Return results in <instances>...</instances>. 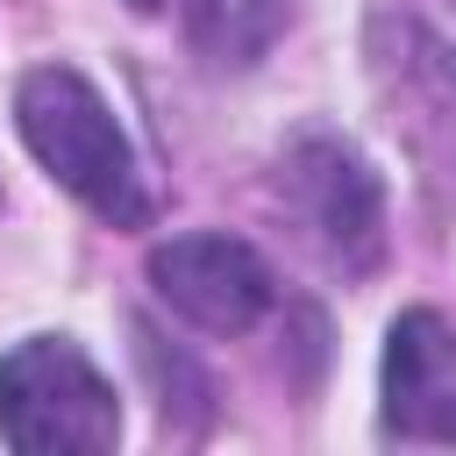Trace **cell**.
<instances>
[{
	"instance_id": "obj_1",
	"label": "cell",
	"mask_w": 456,
	"mask_h": 456,
	"mask_svg": "<svg viewBox=\"0 0 456 456\" xmlns=\"http://www.w3.org/2000/svg\"><path fill=\"white\" fill-rule=\"evenodd\" d=\"M14 121H21V142L36 150V164L71 200H86L100 221H114V228H142L150 221L142 164H135L114 107L93 93L86 71H71V64L28 71L14 86Z\"/></svg>"
},
{
	"instance_id": "obj_2",
	"label": "cell",
	"mask_w": 456,
	"mask_h": 456,
	"mask_svg": "<svg viewBox=\"0 0 456 456\" xmlns=\"http://www.w3.org/2000/svg\"><path fill=\"white\" fill-rule=\"evenodd\" d=\"M0 435L21 456H100L121 435V406L71 335H28L0 356Z\"/></svg>"
},
{
	"instance_id": "obj_3",
	"label": "cell",
	"mask_w": 456,
	"mask_h": 456,
	"mask_svg": "<svg viewBox=\"0 0 456 456\" xmlns=\"http://www.w3.org/2000/svg\"><path fill=\"white\" fill-rule=\"evenodd\" d=\"M278 192L342 271H370L378 264V249H385V192H378V171L363 164L356 142L299 135L285 150V164H278Z\"/></svg>"
},
{
	"instance_id": "obj_4",
	"label": "cell",
	"mask_w": 456,
	"mask_h": 456,
	"mask_svg": "<svg viewBox=\"0 0 456 456\" xmlns=\"http://www.w3.org/2000/svg\"><path fill=\"white\" fill-rule=\"evenodd\" d=\"M150 285L207 335H242L271 306V271L235 235H171L164 249H150Z\"/></svg>"
},
{
	"instance_id": "obj_5",
	"label": "cell",
	"mask_w": 456,
	"mask_h": 456,
	"mask_svg": "<svg viewBox=\"0 0 456 456\" xmlns=\"http://www.w3.org/2000/svg\"><path fill=\"white\" fill-rule=\"evenodd\" d=\"M385 428L406 442H456V328L428 306L385 335Z\"/></svg>"
},
{
	"instance_id": "obj_6",
	"label": "cell",
	"mask_w": 456,
	"mask_h": 456,
	"mask_svg": "<svg viewBox=\"0 0 456 456\" xmlns=\"http://www.w3.org/2000/svg\"><path fill=\"white\" fill-rule=\"evenodd\" d=\"M292 21V0H185L192 50L207 64H256Z\"/></svg>"
}]
</instances>
